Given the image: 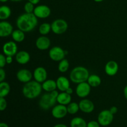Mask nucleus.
<instances>
[{
	"label": "nucleus",
	"mask_w": 127,
	"mask_h": 127,
	"mask_svg": "<svg viewBox=\"0 0 127 127\" xmlns=\"http://www.w3.org/2000/svg\"><path fill=\"white\" fill-rule=\"evenodd\" d=\"M38 24V19L33 13H24L19 16L16 26L19 29L24 32H31Z\"/></svg>",
	"instance_id": "obj_1"
},
{
	"label": "nucleus",
	"mask_w": 127,
	"mask_h": 127,
	"mask_svg": "<svg viewBox=\"0 0 127 127\" xmlns=\"http://www.w3.org/2000/svg\"><path fill=\"white\" fill-rule=\"evenodd\" d=\"M42 84L35 81H31L25 83L22 88L24 96L28 99H34L40 95L42 91Z\"/></svg>",
	"instance_id": "obj_2"
},
{
	"label": "nucleus",
	"mask_w": 127,
	"mask_h": 127,
	"mask_svg": "<svg viewBox=\"0 0 127 127\" xmlns=\"http://www.w3.org/2000/svg\"><path fill=\"white\" fill-rule=\"evenodd\" d=\"M89 76V72L84 66H76L73 68L69 74V79L76 84L86 82Z\"/></svg>",
	"instance_id": "obj_3"
},
{
	"label": "nucleus",
	"mask_w": 127,
	"mask_h": 127,
	"mask_svg": "<svg viewBox=\"0 0 127 127\" xmlns=\"http://www.w3.org/2000/svg\"><path fill=\"white\" fill-rule=\"evenodd\" d=\"M57 102V99L52 96L50 93H48L44 94L41 97L38 102V105L42 109L47 110L53 107Z\"/></svg>",
	"instance_id": "obj_4"
},
{
	"label": "nucleus",
	"mask_w": 127,
	"mask_h": 127,
	"mask_svg": "<svg viewBox=\"0 0 127 127\" xmlns=\"http://www.w3.org/2000/svg\"><path fill=\"white\" fill-rule=\"evenodd\" d=\"M51 27L53 33L57 35H61L67 31L68 25L66 21L63 19H57L51 24Z\"/></svg>",
	"instance_id": "obj_5"
},
{
	"label": "nucleus",
	"mask_w": 127,
	"mask_h": 127,
	"mask_svg": "<svg viewBox=\"0 0 127 127\" xmlns=\"http://www.w3.org/2000/svg\"><path fill=\"white\" fill-rule=\"evenodd\" d=\"M114 120V114L110 112V110H104L99 113L97 121L101 126L107 127L112 124Z\"/></svg>",
	"instance_id": "obj_6"
},
{
	"label": "nucleus",
	"mask_w": 127,
	"mask_h": 127,
	"mask_svg": "<svg viewBox=\"0 0 127 127\" xmlns=\"http://www.w3.org/2000/svg\"><path fill=\"white\" fill-rule=\"evenodd\" d=\"M65 56L66 54L64 50L58 46L52 47L49 51L50 58L55 62H60L64 59Z\"/></svg>",
	"instance_id": "obj_7"
},
{
	"label": "nucleus",
	"mask_w": 127,
	"mask_h": 127,
	"mask_svg": "<svg viewBox=\"0 0 127 127\" xmlns=\"http://www.w3.org/2000/svg\"><path fill=\"white\" fill-rule=\"evenodd\" d=\"M91 90V86L88 82L78 84L76 88V94L79 97L85 98L89 95Z\"/></svg>",
	"instance_id": "obj_8"
},
{
	"label": "nucleus",
	"mask_w": 127,
	"mask_h": 127,
	"mask_svg": "<svg viewBox=\"0 0 127 127\" xmlns=\"http://www.w3.org/2000/svg\"><path fill=\"white\" fill-rule=\"evenodd\" d=\"M33 14L37 18L45 19L51 14V9L47 5H38L35 7Z\"/></svg>",
	"instance_id": "obj_9"
},
{
	"label": "nucleus",
	"mask_w": 127,
	"mask_h": 127,
	"mask_svg": "<svg viewBox=\"0 0 127 127\" xmlns=\"http://www.w3.org/2000/svg\"><path fill=\"white\" fill-rule=\"evenodd\" d=\"M68 113L67 107L62 104L55 105L52 110V115L54 118L57 119H61L64 118Z\"/></svg>",
	"instance_id": "obj_10"
},
{
	"label": "nucleus",
	"mask_w": 127,
	"mask_h": 127,
	"mask_svg": "<svg viewBox=\"0 0 127 127\" xmlns=\"http://www.w3.org/2000/svg\"><path fill=\"white\" fill-rule=\"evenodd\" d=\"M2 52L6 56L16 55L17 53V45L16 42L9 41L5 43L2 47Z\"/></svg>",
	"instance_id": "obj_11"
},
{
	"label": "nucleus",
	"mask_w": 127,
	"mask_h": 127,
	"mask_svg": "<svg viewBox=\"0 0 127 127\" xmlns=\"http://www.w3.org/2000/svg\"><path fill=\"white\" fill-rule=\"evenodd\" d=\"M33 77L36 81L40 83H43L47 79V70L42 66L37 67L33 71Z\"/></svg>",
	"instance_id": "obj_12"
},
{
	"label": "nucleus",
	"mask_w": 127,
	"mask_h": 127,
	"mask_svg": "<svg viewBox=\"0 0 127 127\" xmlns=\"http://www.w3.org/2000/svg\"><path fill=\"white\" fill-rule=\"evenodd\" d=\"M13 31V27L11 23L6 21L0 22V36L1 37H8L12 35Z\"/></svg>",
	"instance_id": "obj_13"
},
{
	"label": "nucleus",
	"mask_w": 127,
	"mask_h": 127,
	"mask_svg": "<svg viewBox=\"0 0 127 127\" xmlns=\"http://www.w3.org/2000/svg\"><path fill=\"white\" fill-rule=\"evenodd\" d=\"M16 77L18 81L23 83H27L32 80L33 74L27 69H21L17 71Z\"/></svg>",
	"instance_id": "obj_14"
},
{
	"label": "nucleus",
	"mask_w": 127,
	"mask_h": 127,
	"mask_svg": "<svg viewBox=\"0 0 127 127\" xmlns=\"http://www.w3.org/2000/svg\"><path fill=\"white\" fill-rule=\"evenodd\" d=\"M79 109L83 112L90 114L94 111L95 106L93 102L88 99H83L79 103Z\"/></svg>",
	"instance_id": "obj_15"
},
{
	"label": "nucleus",
	"mask_w": 127,
	"mask_h": 127,
	"mask_svg": "<svg viewBox=\"0 0 127 127\" xmlns=\"http://www.w3.org/2000/svg\"><path fill=\"white\" fill-rule=\"evenodd\" d=\"M50 40L45 35L40 36L36 40L35 45L40 50H47L50 48Z\"/></svg>",
	"instance_id": "obj_16"
},
{
	"label": "nucleus",
	"mask_w": 127,
	"mask_h": 127,
	"mask_svg": "<svg viewBox=\"0 0 127 127\" xmlns=\"http://www.w3.org/2000/svg\"><path fill=\"white\" fill-rule=\"evenodd\" d=\"M119 71V64L115 61H109L105 66V72L108 76H113L117 73Z\"/></svg>",
	"instance_id": "obj_17"
},
{
	"label": "nucleus",
	"mask_w": 127,
	"mask_h": 127,
	"mask_svg": "<svg viewBox=\"0 0 127 127\" xmlns=\"http://www.w3.org/2000/svg\"><path fill=\"white\" fill-rule=\"evenodd\" d=\"M56 82H57V89L61 92H65L67 89L70 87L69 80L68 78L63 76L58 77Z\"/></svg>",
	"instance_id": "obj_18"
},
{
	"label": "nucleus",
	"mask_w": 127,
	"mask_h": 127,
	"mask_svg": "<svg viewBox=\"0 0 127 127\" xmlns=\"http://www.w3.org/2000/svg\"><path fill=\"white\" fill-rule=\"evenodd\" d=\"M31 60L30 54L26 51H20L16 55V60L19 64H26L29 62Z\"/></svg>",
	"instance_id": "obj_19"
},
{
	"label": "nucleus",
	"mask_w": 127,
	"mask_h": 127,
	"mask_svg": "<svg viewBox=\"0 0 127 127\" xmlns=\"http://www.w3.org/2000/svg\"><path fill=\"white\" fill-rule=\"evenodd\" d=\"M42 89L47 93H51L57 88V82L53 79H47L42 84Z\"/></svg>",
	"instance_id": "obj_20"
},
{
	"label": "nucleus",
	"mask_w": 127,
	"mask_h": 127,
	"mask_svg": "<svg viewBox=\"0 0 127 127\" xmlns=\"http://www.w3.org/2000/svg\"><path fill=\"white\" fill-rule=\"evenodd\" d=\"M57 101L60 104L64 105H68L71 102V95L66 92H62L57 98Z\"/></svg>",
	"instance_id": "obj_21"
},
{
	"label": "nucleus",
	"mask_w": 127,
	"mask_h": 127,
	"mask_svg": "<svg viewBox=\"0 0 127 127\" xmlns=\"http://www.w3.org/2000/svg\"><path fill=\"white\" fill-rule=\"evenodd\" d=\"M87 82L91 88H97L100 85L102 81L99 76L97 74H91L89 75Z\"/></svg>",
	"instance_id": "obj_22"
},
{
	"label": "nucleus",
	"mask_w": 127,
	"mask_h": 127,
	"mask_svg": "<svg viewBox=\"0 0 127 127\" xmlns=\"http://www.w3.org/2000/svg\"><path fill=\"white\" fill-rule=\"evenodd\" d=\"M11 15V10L9 6L2 5L0 7V19L6 21Z\"/></svg>",
	"instance_id": "obj_23"
},
{
	"label": "nucleus",
	"mask_w": 127,
	"mask_h": 127,
	"mask_svg": "<svg viewBox=\"0 0 127 127\" xmlns=\"http://www.w3.org/2000/svg\"><path fill=\"white\" fill-rule=\"evenodd\" d=\"M11 87L7 82H0V97H5L10 93Z\"/></svg>",
	"instance_id": "obj_24"
},
{
	"label": "nucleus",
	"mask_w": 127,
	"mask_h": 127,
	"mask_svg": "<svg viewBox=\"0 0 127 127\" xmlns=\"http://www.w3.org/2000/svg\"><path fill=\"white\" fill-rule=\"evenodd\" d=\"M12 38L16 42H22L25 39V32L20 29H16L12 32Z\"/></svg>",
	"instance_id": "obj_25"
},
{
	"label": "nucleus",
	"mask_w": 127,
	"mask_h": 127,
	"mask_svg": "<svg viewBox=\"0 0 127 127\" xmlns=\"http://www.w3.org/2000/svg\"><path fill=\"white\" fill-rule=\"evenodd\" d=\"M87 123L81 117H74L70 122L71 127H87Z\"/></svg>",
	"instance_id": "obj_26"
},
{
	"label": "nucleus",
	"mask_w": 127,
	"mask_h": 127,
	"mask_svg": "<svg viewBox=\"0 0 127 127\" xmlns=\"http://www.w3.org/2000/svg\"><path fill=\"white\" fill-rule=\"evenodd\" d=\"M51 31H52L51 24L47 23V22L42 24L38 29V31L42 35H46L48 34Z\"/></svg>",
	"instance_id": "obj_27"
},
{
	"label": "nucleus",
	"mask_w": 127,
	"mask_h": 127,
	"mask_svg": "<svg viewBox=\"0 0 127 127\" xmlns=\"http://www.w3.org/2000/svg\"><path fill=\"white\" fill-rule=\"evenodd\" d=\"M69 67V63L68 60L64 58L60 62L58 66V69L61 73H65L68 70Z\"/></svg>",
	"instance_id": "obj_28"
},
{
	"label": "nucleus",
	"mask_w": 127,
	"mask_h": 127,
	"mask_svg": "<svg viewBox=\"0 0 127 127\" xmlns=\"http://www.w3.org/2000/svg\"><path fill=\"white\" fill-rule=\"evenodd\" d=\"M67 110H68V113L71 115L76 114L79 109V104L76 102H71L67 106Z\"/></svg>",
	"instance_id": "obj_29"
},
{
	"label": "nucleus",
	"mask_w": 127,
	"mask_h": 127,
	"mask_svg": "<svg viewBox=\"0 0 127 127\" xmlns=\"http://www.w3.org/2000/svg\"><path fill=\"white\" fill-rule=\"evenodd\" d=\"M24 9V11L26 13H33V11L35 9L34 4L28 1L25 4Z\"/></svg>",
	"instance_id": "obj_30"
},
{
	"label": "nucleus",
	"mask_w": 127,
	"mask_h": 127,
	"mask_svg": "<svg viewBox=\"0 0 127 127\" xmlns=\"http://www.w3.org/2000/svg\"><path fill=\"white\" fill-rule=\"evenodd\" d=\"M7 107V101L4 97H0V110L4 111Z\"/></svg>",
	"instance_id": "obj_31"
},
{
	"label": "nucleus",
	"mask_w": 127,
	"mask_h": 127,
	"mask_svg": "<svg viewBox=\"0 0 127 127\" xmlns=\"http://www.w3.org/2000/svg\"><path fill=\"white\" fill-rule=\"evenodd\" d=\"M6 64H7L6 57H5V55L1 54L0 55V67L1 68H3Z\"/></svg>",
	"instance_id": "obj_32"
},
{
	"label": "nucleus",
	"mask_w": 127,
	"mask_h": 127,
	"mask_svg": "<svg viewBox=\"0 0 127 127\" xmlns=\"http://www.w3.org/2000/svg\"><path fill=\"white\" fill-rule=\"evenodd\" d=\"M100 124L99 122L94 121V120H92L89 122L87 124V127H100Z\"/></svg>",
	"instance_id": "obj_33"
},
{
	"label": "nucleus",
	"mask_w": 127,
	"mask_h": 127,
	"mask_svg": "<svg viewBox=\"0 0 127 127\" xmlns=\"http://www.w3.org/2000/svg\"><path fill=\"white\" fill-rule=\"evenodd\" d=\"M6 78V72L4 70L3 68L0 69V82H2L4 81Z\"/></svg>",
	"instance_id": "obj_34"
},
{
	"label": "nucleus",
	"mask_w": 127,
	"mask_h": 127,
	"mask_svg": "<svg viewBox=\"0 0 127 127\" xmlns=\"http://www.w3.org/2000/svg\"><path fill=\"white\" fill-rule=\"evenodd\" d=\"M109 110H110V112L112 114H114V115L116 114L118 111V109L116 106H112V107H110V109Z\"/></svg>",
	"instance_id": "obj_35"
},
{
	"label": "nucleus",
	"mask_w": 127,
	"mask_h": 127,
	"mask_svg": "<svg viewBox=\"0 0 127 127\" xmlns=\"http://www.w3.org/2000/svg\"><path fill=\"white\" fill-rule=\"evenodd\" d=\"M50 94H52V96L54 97L55 98H56V99H57V98L58 97V95H59L60 93H58V91H57V90H54V91H53L51 92Z\"/></svg>",
	"instance_id": "obj_36"
},
{
	"label": "nucleus",
	"mask_w": 127,
	"mask_h": 127,
	"mask_svg": "<svg viewBox=\"0 0 127 127\" xmlns=\"http://www.w3.org/2000/svg\"><path fill=\"white\" fill-rule=\"evenodd\" d=\"M12 62H13L12 57H11V56H6V62H7V64H11Z\"/></svg>",
	"instance_id": "obj_37"
},
{
	"label": "nucleus",
	"mask_w": 127,
	"mask_h": 127,
	"mask_svg": "<svg viewBox=\"0 0 127 127\" xmlns=\"http://www.w3.org/2000/svg\"><path fill=\"white\" fill-rule=\"evenodd\" d=\"M40 1V0H28V1L31 2V3L33 4L34 5H36L37 4L39 3Z\"/></svg>",
	"instance_id": "obj_38"
},
{
	"label": "nucleus",
	"mask_w": 127,
	"mask_h": 127,
	"mask_svg": "<svg viewBox=\"0 0 127 127\" xmlns=\"http://www.w3.org/2000/svg\"><path fill=\"white\" fill-rule=\"evenodd\" d=\"M65 92L66 93H68V94H71H71L73 93V89H72L71 88H70V87H69V88H68V89H67V90Z\"/></svg>",
	"instance_id": "obj_39"
},
{
	"label": "nucleus",
	"mask_w": 127,
	"mask_h": 127,
	"mask_svg": "<svg viewBox=\"0 0 127 127\" xmlns=\"http://www.w3.org/2000/svg\"><path fill=\"white\" fill-rule=\"evenodd\" d=\"M124 97H125V99L127 100V85L125 87L124 89Z\"/></svg>",
	"instance_id": "obj_40"
},
{
	"label": "nucleus",
	"mask_w": 127,
	"mask_h": 127,
	"mask_svg": "<svg viewBox=\"0 0 127 127\" xmlns=\"http://www.w3.org/2000/svg\"><path fill=\"white\" fill-rule=\"evenodd\" d=\"M53 127H68L66 125L63 124H57L56 125H55Z\"/></svg>",
	"instance_id": "obj_41"
},
{
	"label": "nucleus",
	"mask_w": 127,
	"mask_h": 127,
	"mask_svg": "<svg viewBox=\"0 0 127 127\" xmlns=\"http://www.w3.org/2000/svg\"><path fill=\"white\" fill-rule=\"evenodd\" d=\"M0 127H9V126L6 124V123L2 122L0 124Z\"/></svg>",
	"instance_id": "obj_42"
},
{
	"label": "nucleus",
	"mask_w": 127,
	"mask_h": 127,
	"mask_svg": "<svg viewBox=\"0 0 127 127\" xmlns=\"http://www.w3.org/2000/svg\"><path fill=\"white\" fill-rule=\"evenodd\" d=\"M94 1L96 2H102V1H104V0H94Z\"/></svg>",
	"instance_id": "obj_43"
},
{
	"label": "nucleus",
	"mask_w": 127,
	"mask_h": 127,
	"mask_svg": "<svg viewBox=\"0 0 127 127\" xmlns=\"http://www.w3.org/2000/svg\"><path fill=\"white\" fill-rule=\"evenodd\" d=\"M10 1H12V2H19V1H22V0H10Z\"/></svg>",
	"instance_id": "obj_44"
},
{
	"label": "nucleus",
	"mask_w": 127,
	"mask_h": 127,
	"mask_svg": "<svg viewBox=\"0 0 127 127\" xmlns=\"http://www.w3.org/2000/svg\"><path fill=\"white\" fill-rule=\"evenodd\" d=\"M7 1H8V0H0V1H1V2H7Z\"/></svg>",
	"instance_id": "obj_45"
},
{
	"label": "nucleus",
	"mask_w": 127,
	"mask_h": 127,
	"mask_svg": "<svg viewBox=\"0 0 127 127\" xmlns=\"http://www.w3.org/2000/svg\"><path fill=\"white\" fill-rule=\"evenodd\" d=\"M64 52H65V54H66V55L68 54V51H66V50H64Z\"/></svg>",
	"instance_id": "obj_46"
}]
</instances>
